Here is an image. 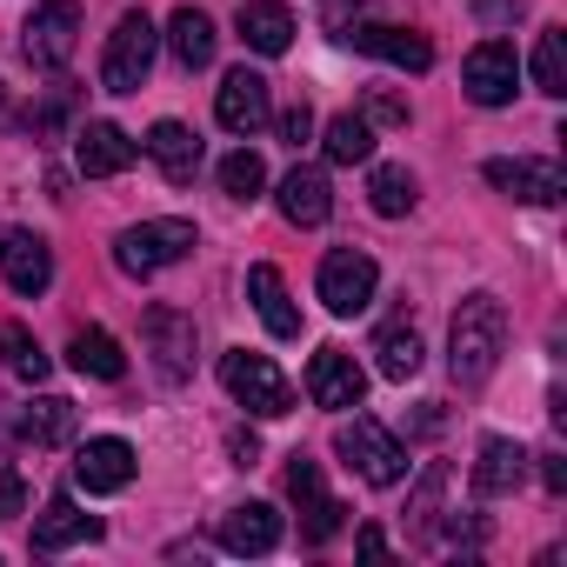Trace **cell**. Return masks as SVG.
Instances as JSON below:
<instances>
[{
  "instance_id": "ab89813d",
  "label": "cell",
  "mask_w": 567,
  "mask_h": 567,
  "mask_svg": "<svg viewBox=\"0 0 567 567\" xmlns=\"http://www.w3.org/2000/svg\"><path fill=\"white\" fill-rule=\"evenodd\" d=\"M540 481H547V494H567V461H560L554 447L540 454Z\"/></svg>"
},
{
  "instance_id": "cb8c5ba5",
  "label": "cell",
  "mask_w": 567,
  "mask_h": 567,
  "mask_svg": "<svg viewBox=\"0 0 567 567\" xmlns=\"http://www.w3.org/2000/svg\"><path fill=\"white\" fill-rule=\"evenodd\" d=\"M141 147L154 154V167H161L167 181H194V167H200V141H194V127H181V121H154V134H147Z\"/></svg>"
},
{
  "instance_id": "7a4b0ae2",
  "label": "cell",
  "mask_w": 567,
  "mask_h": 567,
  "mask_svg": "<svg viewBox=\"0 0 567 567\" xmlns=\"http://www.w3.org/2000/svg\"><path fill=\"white\" fill-rule=\"evenodd\" d=\"M220 388H227L247 414H260V421L295 414V388H288V374H280L267 354H247V348L220 354Z\"/></svg>"
},
{
  "instance_id": "ac0fdd59",
  "label": "cell",
  "mask_w": 567,
  "mask_h": 567,
  "mask_svg": "<svg viewBox=\"0 0 567 567\" xmlns=\"http://www.w3.org/2000/svg\"><path fill=\"white\" fill-rule=\"evenodd\" d=\"M247 301H254V315H260V328L274 334V341H295L301 334V308L288 301V280H280V267H247Z\"/></svg>"
},
{
  "instance_id": "5b68a950",
  "label": "cell",
  "mask_w": 567,
  "mask_h": 567,
  "mask_svg": "<svg viewBox=\"0 0 567 567\" xmlns=\"http://www.w3.org/2000/svg\"><path fill=\"white\" fill-rule=\"evenodd\" d=\"M187 254H194V220H141V227L114 234V267L127 280H147V274H161Z\"/></svg>"
},
{
  "instance_id": "d6986e66",
  "label": "cell",
  "mask_w": 567,
  "mask_h": 567,
  "mask_svg": "<svg viewBox=\"0 0 567 567\" xmlns=\"http://www.w3.org/2000/svg\"><path fill=\"white\" fill-rule=\"evenodd\" d=\"M134 141L114 127V121H87L81 134H74V161H81V174L87 181H107V174H121V167H134Z\"/></svg>"
},
{
  "instance_id": "6da1fadb",
  "label": "cell",
  "mask_w": 567,
  "mask_h": 567,
  "mask_svg": "<svg viewBox=\"0 0 567 567\" xmlns=\"http://www.w3.org/2000/svg\"><path fill=\"white\" fill-rule=\"evenodd\" d=\"M501 354H507V308L494 295H467L454 308V328H447V368H454V381L461 388L494 381Z\"/></svg>"
},
{
  "instance_id": "603a6c76",
  "label": "cell",
  "mask_w": 567,
  "mask_h": 567,
  "mask_svg": "<svg viewBox=\"0 0 567 567\" xmlns=\"http://www.w3.org/2000/svg\"><path fill=\"white\" fill-rule=\"evenodd\" d=\"M280 214H288L295 227H321L334 214V187L321 167H295L288 181H280Z\"/></svg>"
},
{
  "instance_id": "30bf717a",
  "label": "cell",
  "mask_w": 567,
  "mask_h": 567,
  "mask_svg": "<svg viewBox=\"0 0 567 567\" xmlns=\"http://www.w3.org/2000/svg\"><path fill=\"white\" fill-rule=\"evenodd\" d=\"M214 114H220V127L227 134H260L267 121H274V94H267V81L254 74V68H234L227 81H220V94H214Z\"/></svg>"
},
{
  "instance_id": "9a60e30c",
  "label": "cell",
  "mask_w": 567,
  "mask_h": 567,
  "mask_svg": "<svg viewBox=\"0 0 567 567\" xmlns=\"http://www.w3.org/2000/svg\"><path fill=\"white\" fill-rule=\"evenodd\" d=\"M288 501L308 514V540L321 547V540H334L341 534V501H328V487H321V467L308 461V454H288Z\"/></svg>"
},
{
  "instance_id": "b9f144b4",
  "label": "cell",
  "mask_w": 567,
  "mask_h": 567,
  "mask_svg": "<svg viewBox=\"0 0 567 567\" xmlns=\"http://www.w3.org/2000/svg\"><path fill=\"white\" fill-rule=\"evenodd\" d=\"M254 454H260V441H254V434H234V461L254 467Z\"/></svg>"
},
{
  "instance_id": "f35d334b",
  "label": "cell",
  "mask_w": 567,
  "mask_h": 567,
  "mask_svg": "<svg viewBox=\"0 0 567 567\" xmlns=\"http://www.w3.org/2000/svg\"><path fill=\"white\" fill-rule=\"evenodd\" d=\"M68 107H74V94H48V107L34 114V127H41V134H48V127H61V121H68Z\"/></svg>"
},
{
  "instance_id": "d4e9b609",
  "label": "cell",
  "mask_w": 567,
  "mask_h": 567,
  "mask_svg": "<svg viewBox=\"0 0 567 567\" xmlns=\"http://www.w3.org/2000/svg\"><path fill=\"white\" fill-rule=\"evenodd\" d=\"M68 368L87 374V381H121V374H127V354H121V341H114L107 328H81V334L68 341Z\"/></svg>"
},
{
  "instance_id": "d6a6232c",
  "label": "cell",
  "mask_w": 567,
  "mask_h": 567,
  "mask_svg": "<svg viewBox=\"0 0 567 567\" xmlns=\"http://www.w3.org/2000/svg\"><path fill=\"white\" fill-rule=\"evenodd\" d=\"M220 187H227L234 200H254V194L267 187V167H260V154H254V147H234V154L220 161Z\"/></svg>"
},
{
  "instance_id": "836d02e7",
  "label": "cell",
  "mask_w": 567,
  "mask_h": 567,
  "mask_svg": "<svg viewBox=\"0 0 567 567\" xmlns=\"http://www.w3.org/2000/svg\"><path fill=\"white\" fill-rule=\"evenodd\" d=\"M441 487H447V467H427V481L414 487V514H408V527H414V540H427L434 534V514H441Z\"/></svg>"
},
{
  "instance_id": "2e32d148",
  "label": "cell",
  "mask_w": 567,
  "mask_h": 567,
  "mask_svg": "<svg viewBox=\"0 0 567 567\" xmlns=\"http://www.w3.org/2000/svg\"><path fill=\"white\" fill-rule=\"evenodd\" d=\"M134 447L121 441V434H101V441H87L81 454H74V481L87 487V494H121L127 481H134Z\"/></svg>"
},
{
  "instance_id": "4316f807",
  "label": "cell",
  "mask_w": 567,
  "mask_h": 567,
  "mask_svg": "<svg viewBox=\"0 0 567 567\" xmlns=\"http://www.w3.org/2000/svg\"><path fill=\"white\" fill-rule=\"evenodd\" d=\"M21 441H34V447H61V441H74V401H61V394L28 401V408H21Z\"/></svg>"
},
{
  "instance_id": "e575fe53",
  "label": "cell",
  "mask_w": 567,
  "mask_h": 567,
  "mask_svg": "<svg viewBox=\"0 0 567 567\" xmlns=\"http://www.w3.org/2000/svg\"><path fill=\"white\" fill-rule=\"evenodd\" d=\"M368 121H381V127H408V101H401L394 87H374V94H368Z\"/></svg>"
},
{
  "instance_id": "5bb4252c",
  "label": "cell",
  "mask_w": 567,
  "mask_h": 567,
  "mask_svg": "<svg viewBox=\"0 0 567 567\" xmlns=\"http://www.w3.org/2000/svg\"><path fill=\"white\" fill-rule=\"evenodd\" d=\"M481 174H487V187H501V194H514V200H527V207H554V200L567 194L560 161H487Z\"/></svg>"
},
{
  "instance_id": "8992f818",
  "label": "cell",
  "mask_w": 567,
  "mask_h": 567,
  "mask_svg": "<svg viewBox=\"0 0 567 567\" xmlns=\"http://www.w3.org/2000/svg\"><path fill=\"white\" fill-rule=\"evenodd\" d=\"M74 48H81V0H41L21 28V54L54 74V68L74 61Z\"/></svg>"
},
{
  "instance_id": "1f68e13d",
  "label": "cell",
  "mask_w": 567,
  "mask_h": 567,
  "mask_svg": "<svg viewBox=\"0 0 567 567\" xmlns=\"http://www.w3.org/2000/svg\"><path fill=\"white\" fill-rule=\"evenodd\" d=\"M534 87L540 94H567V28H547L540 34V48H534Z\"/></svg>"
},
{
  "instance_id": "44dd1931",
  "label": "cell",
  "mask_w": 567,
  "mask_h": 567,
  "mask_svg": "<svg viewBox=\"0 0 567 567\" xmlns=\"http://www.w3.org/2000/svg\"><path fill=\"white\" fill-rule=\"evenodd\" d=\"M234 28H240V41L254 48V54H288V41H295V14H288V0H240V14H234Z\"/></svg>"
},
{
  "instance_id": "8fae6325",
  "label": "cell",
  "mask_w": 567,
  "mask_h": 567,
  "mask_svg": "<svg viewBox=\"0 0 567 567\" xmlns=\"http://www.w3.org/2000/svg\"><path fill=\"white\" fill-rule=\"evenodd\" d=\"M308 394H315V408L348 414V408H361L368 374H361V361H354L348 348H321V354L308 361Z\"/></svg>"
},
{
  "instance_id": "9c48e42d",
  "label": "cell",
  "mask_w": 567,
  "mask_h": 567,
  "mask_svg": "<svg viewBox=\"0 0 567 567\" xmlns=\"http://www.w3.org/2000/svg\"><path fill=\"white\" fill-rule=\"evenodd\" d=\"M0 280H8L14 295H48L54 288V247L41 240V234H28V227H14V234H0Z\"/></svg>"
},
{
  "instance_id": "f546056e",
  "label": "cell",
  "mask_w": 567,
  "mask_h": 567,
  "mask_svg": "<svg viewBox=\"0 0 567 567\" xmlns=\"http://www.w3.org/2000/svg\"><path fill=\"white\" fill-rule=\"evenodd\" d=\"M0 368H8L14 381H34V388H41L54 361L41 354V341H34V334H28L21 321H8V328H0Z\"/></svg>"
},
{
  "instance_id": "277c9868",
  "label": "cell",
  "mask_w": 567,
  "mask_h": 567,
  "mask_svg": "<svg viewBox=\"0 0 567 567\" xmlns=\"http://www.w3.org/2000/svg\"><path fill=\"white\" fill-rule=\"evenodd\" d=\"M154 54H161V28H154L141 8L121 14V28L107 34V54H101V87H107V94H141Z\"/></svg>"
},
{
  "instance_id": "d590c367",
  "label": "cell",
  "mask_w": 567,
  "mask_h": 567,
  "mask_svg": "<svg viewBox=\"0 0 567 567\" xmlns=\"http://www.w3.org/2000/svg\"><path fill=\"white\" fill-rule=\"evenodd\" d=\"M28 514V481L14 467H0V520H21Z\"/></svg>"
},
{
  "instance_id": "52a82bcc",
  "label": "cell",
  "mask_w": 567,
  "mask_h": 567,
  "mask_svg": "<svg viewBox=\"0 0 567 567\" xmlns=\"http://www.w3.org/2000/svg\"><path fill=\"white\" fill-rule=\"evenodd\" d=\"M315 288H321V301H328V315H361L368 301H374V288H381V267L361 254V247H334L328 260H321V280H315Z\"/></svg>"
},
{
  "instance_id": "74e56055",
  "label": "cell",
  "mask_w": 567,
  "mask_h": 567,
  "mask_svg": "<svg viewBox=\"0 0 567 567\" xmlns=\"http://www.w3.org/2000/svg\"><path fill=\"white\" fill-rule=\"evenodd\" d=\"M474 14H481L487 28H501V21H514V14H520V0H474Z\"/></svg>"
},
{
  "instance_id": "7402d4cb",
  "label": "cell",
  "mask_w": 567,
  "mask_h": 567,
  "mask_svg": "<svg viewBox=\"0 0 567 567\" xmlns=\"http://www.w3.org/2000/svg\"><path fill=\"white\" fill-rule=\"evenodd\" d=\"M81 540H101V520L74 507V494H54L48 514L34 520V554H61V547H81Z\"/></svg>"
},
{
  "instance_id": "f1b7e54d",
  "label": "cell",
  "mask_w": 567,
  "mask_h": 567,
  "mask_svg": "<svg viewBox=\"0 0 567 567\" xmlns=\"http://www.w3.org/2000/svg\"><path fill=\"white\" fill-rule=\"evenodd\" d=\"M321 147H328L334 167H361V161H374V121L368 114H334Z\"/></svg>"
},
{
  "instance_id": "4fadbf2b",
  "label": "cell",
  "mask_w": 567,
  "mask_h": 567,
  "mask_svg": "<svg viewBox=\"0 0 567 567\" xmlns=\"http://www.w3.org/2000/svg\"><path fill=\"white\" fill-rule=\"evenodd\" d=\"M141 334H147V348H154L161 381H187V374H194V315H181V308H147Z\"/></svg>"
},
{
  "instance_id": "8d00e7d4",
  "label": "cell",
  "mask_w": 567,
  "mask_h": 567,
  "mask_svg": "<svg viewBox=\"0 0 567 567\" xmlns=\"http://www.w3.org/2000/svg\"><path fill=\"white\" fill-rule=\"evenodd\" d=\"M280 141H288V147H308V141H315V107H308V101L280 114Z\"/></svg>"
},
{
  "instance_id": "484cf974",
  "label": "cell",
  "mask_w": 567,
  "mask_h": 567,
  "mask_svg": "<svg viewBox=\"0 0 567 567\" xmlns=\"http://www.w3.org/2000/svg\"><path fill=\"white\" fill-rule=\"evenodd\" d=\"M214 41H220V34H214V21H207L200 8H181V14L167 21V54H174L187 74H200V68L214 61Z\"/></svg>"
},
{
  "instance_id": "7c38bea8",
  "label": "cell",
  "mask_w": 567,
  "mask_h": 567,
  "mask_svg": "<svg viewBox=\"0 0 567 567\" xmlns=\"http://www.w3.org/2000/svg\"><path fill=\"white\" fill-rule=\"evenodd\" d=\"M341 41L361 48V54H374V61H388V68H408V74H427V68H434V48H427V34H414V28L361 21V28H348Z\"/></svg>"
},
{
  "instance_id": "e0dca14e",
  "label": "cell",
  "mask_w": 567,
  "mask_h": 567,
  "mask_svg": "<svg viewBox=\"0 0 567 567\" xmlns=\"http://www.w3.org/2000/svg\"><path fill=\"white\" fill-rule=\"evenodd\" d=\"M520 481H527V447L507 441V434H487L481 461H474V494L481 501H507V494H520Z\"/></svg>"
},
{
  "instance_id": "4dcf8cb0",
  "label": "cell",
  "mask_w": 567,
  "mask_h": 567,
  "mask_svg": "<svg viewBox=\"0 0 567 567\" xmlns=\"http://www.w3.org/2000/svg\"><path fill=\"white\" fill-rule=\"evenodd\" d=\"M368 200H374V214L401 220V214L414 207V174H408V167H394V161H381V167L368 174Z\"/></svg>"
},
{
  "instance_id": "60d3db41",
  "label": "cell",
  "mask_w": 567,
  "mask_h": 567,
  "mask_svg": "<svg viewBox=\"0 0 567 567\" xmlns=\"http://www.w3.org/2000/svg\"><path fill=\"white\" fill-rule=\"evenodd\" d=\"M354 547H361L368 560H381V554H388V534H381V527H361V534H354Z\"/></svg>"
},
{
  "instance_id": "ffe728a7",
  "label": "cell",
  "mask_w": 567,
  "mask_h": 567,
  "mask_svg": "<svg viewBox=\"0 0 567 567\" xmlns=\"http://www.w3.org/2000/svg\"><path fill=\"white\" fill-rule=\"evenodd\" d=\"M220 547L227 554H274L280 547V514L267 501H240L220 514Z\"/></svg>"
},
{
  "instance_id": "ba28073f",
  "label": "cell",
  "mask_w": 567,
  "mask_h": 567,
  "mask_svg": "<svg viewBox=\"0 0 567 567\" xmlns=\"http://www.w3.org/2000/svg\"><path fill=\"white\" fill-rule=\"evenodd\" d=\"M461 87H467L474 107H507L514 87H520V54L507 41H481L467 54V68H461Z\"/></svg>"
},
{
  "instance_id": "83f0119b",
  "label": "cell",
  "mask_w": 567,
  "mask_h": 567,
  "mask_svg": "<svg viewBox=\"0 0 567 567\" xmlns=\"http://www.w3.org/2000/svg\"><path fill=\"white\" fill-rule=\"evenodd\" d=\"M374 354H381V374H388V381H414V374H421V334H414V321H408V315L388 321V328L374 334Z\"/></svg>"
},
{
  "instance_id": "3957f363",
  "label": "cell",
  "mask_w": 567,
  "mask_h": 567,
  "mask_svg": "<svg viewBox=\"0 0 567 567\" xmlns=\"http://www.w3.org/2000/svg\"><path fill=\"white\" fill-rule=\"evenodd\" d=\"M334 454H341L368 487H394V481H408V447H401L381 421H368V414H354V421L334 427Z\"/></svg>"
}]
</instances>
